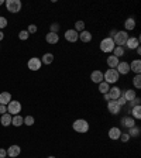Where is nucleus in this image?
Listing matches in <instances>:
<instances>
[{
  "label": "nucleus",
  "instance_id": "nucleus-1",
  "mask_svg": "<svg viewBox=\"0 0 141 158\" xmlns=\"http://www.w3.org/2000/svg\"><path fill=\"white\" fill-rule=\"evenodd\" d=\"M127 40H128L127 31H117L116 35L113 37V43H114L116 47H123V45H126Z\"/></svg>",
  "mask_w": 141,
  "mask_h": 158
},
{
  "label": "nucleus",
  "instance_id": "nucleus-2",
  "mask_svg": "<svg viewBox=\"0 0 141 158\" xmlns=\"http://www.w3.org/2000/svg\"><path fill=\"white\" fill-rule=\"evenodd\" d=\"M72 128H74L76 133H87L89 131V123L83 119H78V120L74 121L72 124Z\"/></svg>",
  "mask_w": 141,
  "mask_h": 158
},
{
  "label": "nucleus",
  "instance_id": "nucleus-3",
  "mask_svg": "<svg viewBox=\"0 0 141 158\" xmlns=\"http://www.w3.org/2000/svg\"><path fill=\"white\" fill-rule=\"evenodd\" d=\"M100 51L102 52H106V54H110V52H113V50H114V43H113V38H110V37H107V38H103L102 40V43H100Z\"/></svg>",
  "mask_w": 141,
  "mask_h": 158
},
{
  "label": "nucleus",
  "instance_id": "nucleus-4",
  "mask_svg": "<svg viewBox=\"0 0 141 158\" xmlns=\"http://www.w3.org/2000/svg\"><path fill=\"white\" fill-rule=\"evenodd\" d=\"M103 81L107 82L109 85L110 83H116V82L119 81V74L116 69H111V68H109L107 71L103 74Z\"/></svg>",
  "mask_w": 141,
  "mask_h": 158
},
{
  "label": "nucleus",
  "instance_id": "nucleus-5",
  "mask_svg": "<svg viewBox=\"0 0 141 158\" xmlns=\"http://www.w3.org/2000/svg\"><path fill=\"white\" fill-rule=\"evenodd\" d=\"M4 4H6L7 11H10V13H18L21 10V7H23L20 0H6Z\"/></svg>",
  "mask_w": 141,
  "mask_h": 158
},
{
  "label": "nucleus",
  "instance_id": "nucleus-6",
  "mask_svg": "<svg viewBox=\"0 0 141 158\" xmlns=\"http://www.w3.org/2000/svg\"><path fill=\"white\" fill-rule=\"evenodd\" d=\"M21 111V103L18 100H11L10 103L7 104V113L11 116H16V115H20Z\"/></svg>",
  "mask_w": 141,
  "mask_h": 158
},
{
  "label": "nucleus",
  "instance_id": "nucleus-7",
  "mask_svg": "<svg viewBox=\"0 0 141 158\" xmlns=\"http://www.w3.org/2000/svg\"><path fill=\"white\" fill-rule=\"evenodd\" d=\"M65 40L68 43H76L79 40V33L74 30V28H70V30H66L65 31Z\"/></svg>",
  "mask_w": 141,
  "mask_h": 158
},
{
  "label": "nucleus",
  "instance_id": "nucleus-8",
  "mask_svg": "<svg viewBox=\"0 0 141 158\" xmlns=\"http://www.w3.org/2000/svg\"><path fill=\"white\" fill-rule=\"evenodd\" d=\"M41 65H42V62H41L40 58L34 57V58H31V59L28 61L27 67H28V69H30V71H38V69L41 68Z\"/></svg>",
  "mask_w": 141,
  "mask_h": 158
},
{
  "label": "nucleus",
  "instance_id": "nucleus-9",
  "mask_svg": "<svg viewBox=\"0 0 141 158\" xmlns=\"http://www.w3.org/2000/svg\"><path fill=\"white\" fill-rule=\"evenodd\" d=\"M117 74L119 75H127L128 72H130V65H128V62H126V61H123V62H119L117 67Z\"/></svg>",
  "mask_w": 141,
  "mask_h": 158
},
{
  "label": "nucleus",
  "instance_id": "nucleus-10",
  "mask_svg": "<svg viewBox=\"0 0 141 158\" xmlns=\"http://www.w3.org/2000/svg\"><path fill=\"white\" fill-rule=\"evenodd\" d=\"M6 151H7V155H9L10 158H16V157H18V155H20L21 147H20V145L13 144V145H10V147H9V150H6Z\"/></svg>",
  "mask_w": 141,
  "mask_h": 158
},
{
  "label": "nucleus",
  "instance_id": "nucleus-11",
  "mask_svg": "<svg viewBox=\"0 0 141 158\" xmlns=\"http://www.w3.org/2000/svg\"><path fill=\"white\" fill-rule=\"evenodd\" d=\"M126 47L128 50H135V48L140 47V37H128L127 43H126Z\"/></svg>",
  "mask_w": 141,
  "mask_h": 158
},
{
  "label": "nucleus",
  "instance_id": "nucleus-12",
  "mask_svg": "<svg viewBox=\"0 0 141 158\" xmlns=\"http://www.w3.org/2000/svg\"><path fill=\"white\" fill-rule=\"evenodd\" d=\"M107 93H109V96H110V100H116V99L120 98L123 92H121V89L119 86H113V87L109 89Z\"/></svg>",
  "mask_w": 141,
  "mask_h": 158
},
{
  "label": "nucleus",
  "instance_id": "nucleus-13",
  "mask_svg": "<svg viewBox=\"0 0 141 158\" xmlns=\"http://www.w3.org/2000/svg\"><path fill=\"white\" fill-rule=\"evenodd\" d=\"M107 110L110 111L111 115H119L121 110V107L116 103V100H109L107 102Z\"/></svg>",
  "mask_w": 141,
  "mask_h": 158
},
{
  "label": "nucleus",
  "instance_id": "nucleus-14",
  "mask_svg": "<svg viewBox=\"0 0 141 158\" xmlns=\"http://www.w3.org/2000/svg\"><path fill=\"white\" fill-rule=\"evenodd\" d=\"M91 79H92V82H93V83H100V82H103V72L102 71H93L91 74Z\"/></svg>",
  "mask_w": 141,
  "mask_h": 158
},
{
  "label": "nucleus",
  "instance_id": "nucleus-15",
  "mask_svg": "<svg viewBox=\"0 0 141 158\" xmlns=\"http://www.w3.org/2000/svg\"><path fill=\"white\" fill-rule=\"evenodd\" d=\"M121 126H124V127H127V128H131V127H134L135 126V120L131 116H124V117L121 119Z\"/></svg>",
  "mask_w": 141,
  "mask_h": 158
},
{
  "label": "nucleus",
  "instance_id": "nucleus-16",
  "mask_svg": "<svg viewBox=\"0 0 141 158\" xmlns=\"http://www.w3.org/2000/svg\"><path fill=\"white\" fill-rule=\"evenodd\" d=\"M107 134H109V137H110V140H119L121 136V130L119 127H111Z\"/></svg>",
  "mask_w": 141,
  "mask_h": 158
},
{
  "label": "nucleus",
  "instance_id": "nucleus-17",
  "mask_svg": "<svg viewBox=\"0 0 141 158\" xmlns=\"http://www.w3.org/2000/svg\"><path fill=\"white\" fill-rule=\"evenodd\" d=\"M128 65H130V71L135 72V75H140V72H141V61L140 59H134Z\"/></svg>",
  "mask_w": 141,
  "mask_h": 158
},
{
  "label": "nucleus",
  "instance_id": "nucleus-18",
  "mask_svg": "<svg viewBox=\"0 0 141 158\" xmlns=\"http://www.w3.org/2000/svg\"><path fill=\"white\" fill-rule=\"evenodd\" d=\"M45 41H47L48 44H51V45H54V44H57L58 41H59V35L55 33H48L47 35H45Z\"/></svg>",
  "mask_w": 141,
  "mask_h": 158
},
{
  "label": "nucleus",
  "instance_id": "nucleus-19",
  "mask_svg": "<svg viewBox=\"0 0 141 158\" xmlns=\"http://www.w3.org/2000/svg\"><path fill=\"white\" fill-rule=\"evenodd\" d=\"M121 96L126 99V102H131L133 99L137 98V95H135V91H133V89H127V91H124L123 93H121Z\"/></svg>",
  "mask_w": 141,
  "mask_h": 158
},
{
  "label": "nucleus",
  "instance_id": "nucleus-20",
  "mask_svg": "<svg viewBox=\"0 0 141 158\" xmlns=\"http://www.w3.org/2000/svg\"><path fill=\"white\" fill-rule=\"evenodd\" d=\"M10 102H11V95L9 93V92H2V93H0V104L7 106Z\"/></svg>",
  "mask_w": 141,
  "mask_h": 158
},
{
  "label": "nucleus",
  "instance_id": "nucleus-21",
  "mask_svg": "<svg viewBox=\"0 0 141 158\" xmlns=\"http://www.w3.org/2000/svg\"><path fill=\"white\" fill-rule=\"evenodd\" d=\"M79 40L82 41V43H91L92 41V34H91V31H86V30H83L82 33H79Z\"/></svg>",
  "mask_w": 141,
  "mask_h": 158
},
{
  "label": "nucleus",
  "instance_id": "nucleus-22",
  "mask_svg": "<svg viewBox=\"0 0 141 158\" xmlns=\"http://www.w3.org/2000/svg\"><path fill=\"white\" fill-rule=\"evenodd\" d=\"M106 62H107L109 68H111V69H114V68L119 65V58L117 57H114V55H110V57H107V59H106Z\"/></svg>",
  "mask_w": 141,
  "mask_h": 158
},
{
  "label": "nucleus",
  "instance_id": "nucleus-23",
  "mask_svg": "<svg viewBox=\"0 0 141 158\" xmlns=\"http://www.w3.org/2000/svg\"><path fill=\"white\" fill-rule=\"evenodd\" d=\"M11 119H13V116H11V115H9V113H4V115H2L0 123H2V126L7 127V126H10V124H11Z\"/></svg>",
  "mask_w": 141,
  "mask_h": 158
},
{
  "label": "nucleus",
  "instance_id": "nucleus-24",
  "mask_svg": "<svg viewBox=\"0 0 141 158\" xmlns=\"http://www.w3.org/2000/svg\"><path fill=\"white\" fill-rule=\"evenodd\" d=\"M11 124H13L14 127H20V126L24 124V119L21 117L20 115L13 116V119H11Z\"/></svg>",
  "mask_w": 141,
  "mask_h": 158
},
{
  "label": "nucleus",
  "instance_id": "nucleus-25",
  "mask_svg": "<svg viewBox=\"0 0 141 158\" xmlns=\"http://www.w3.org/2000/svg\"><path fill=\"white\" fill-rule=\"evenodd\" d=\"M41 62L45 65H50L54 62V55L51 54V52H47V54H44L42 55V59H41Z\"/></svg>",
  "mask_w": 141,
  "mask_h": 158
},
{
  "label": "nucleus",
  "instance_id": "nucleus-26",
  "mask_svg": "<svg viewBox=\"0 0 141 158\" xmlns=\"http://www.w3.org/2000/svg\"><path fill=\"white\" fill-rule=\"evenodd\" d=\"M140 133H141V128L138 127V126H134V127L128 128L127 134L130 136V138H131V137H138V136H140Z\"/></svg>",
  "mask_w": 141,
  "mask_h": 158
},
{
  "label": "nucleus",
  "instance_id": "nucleus-27",
  "mask_svg": "<svg viewBox=\"0 0 141 158\" xmlns=\"http://www.w3.org/2000/svg\"><path fill=\"white\" fill-rule=\"evenodd\" d=\"M131 113H133V116L131 117L133 119H141V104H138V106H134V107L131 109Z\"/></svg>",
  "mask_w": 141,
  "mask_h": 158
},
{
  "label": "nucleus",
  "instance_id": "nucleus-28",
  "mask_svg": "<svg viewBox=\"0 0 141 158\" xmlns=\"http://www.w3.org/2000/svg\"><path fill=\"white\" fill-rule=\"evenodd\" d=\"M109 89H110V85L107 83V82H100V83H99V92H100L102 95H106L109 92Z\"/></svg>",
  "mask_w": 141,
  "mask_h": 158
},
{
  "label": "nucleus",
  "instance_id": "nucleus-29",
  "mask_svg": "<svg viewBox=\"0 0 141 158\" xmlns=\"http://www.w3.org/2000/svg\"><path fill=\"white\" fill-rule=\"evenodd\" d=\"M124 27L126 30H134L135 28V20L133 18V17H130V18H127L124 23Z\"/></svg>",
  "mask_w": 141,
  "mask_h": 158
},
{
  "label": "nucleus",
  "instance_id": "nucleus-30",
  "mask_svg": "<svg viewBox=\"0 0 141 158\" xmlns=\"http://www.w3.org/2000/svg\"><path fill=\"white\" fill-rule=\"evenodd\" d=\"M113 55L114 57H117V58L123 57V55H124V47H114Z\"/></svg>",
  "mask_w": 141,
  "mask_h": 158
},
{
  "label": "nucleus",
  "instance_id": "nucleus-31",
  "mask_svg": "<svg viewBox=\"0 0 141 158\" xmlns=\"http://www.w3.org/2000/svg\"><path fill=\"white\" fill-rule=\"evenodd\" d=\"M76 33H82V31L85 30V23L82 20H78L76 23H75V28H74Z\"/></svg>",
  "mask_w": 141,
  "mask_h": 158
},
{
  "label": "nucleus",
  "instance_id": "nucleus-32",
  "mask_svg": "<svg viewBox=\"0 0 141 158\" xmlns=\"http://www.w3.org/2000/svg\"><path fill=\"white\" fill-rule=\"evenodd\" d=\"M133 83H134L135 89H140L141 87V75H135V76L133 78Z\"/></svg>",
  "mask_w": 141,
  "mask_h": 158
},
{
  "label": "nucleus",
  "instance_id": "nucleus-33",
  "mask_svg": "<svg viewBox=\"0 0 141 158\" xmlns=\"http://www.w3.org/2000/svg\"><path fill=\"white\" fill-rule=\"evenodd\" d=\"M28 37H30V34H28L27 30H23V31H20V33H18V38H20V40H23V41L28 40Z\"/></svg>",
  "mask_w": 141,
  "mask_h": 158
},
{
  "label": "nucleus",
  "instance_id": "nucleus-34",
  "mask_svg": "<svg viewBox=\"0 0 141 158\" xmlns=\"http://www.w3.org/2000/svg\"><path fill=\"white\" fill-rule=\"evenodd\" d=\"M58 31H59V24L58 23H52L50 26V33H55L58 34Z\"/></svg>",
  "mask_w": 141,
  "mask_h": 158
},
{
  "label": "nucleus",
  "instance_id": "nucleus-35",
  "mask_svg": "<svg viewBox=\"0 0 141 158\" xmlns=\"http://www.w3.org/2000/svg\"><path fill=\"white\" fill-rule=\"evenodd\" d=\"M24 124L26 126H33L34 124V117L33 116H26V117H24Z\"/></svg>",
  "mask_w": 141,
  "mask_h": 158
},
{
  "label": "nucleus",
  "instance_id": "nucleus-36",
  "mask_svg": "<svg viewBox=\"0 0 141 158\" xmlns=\"http://www.w3.org/2000/svg\"><path fill=\"white\" fill-rule=\"evenodd\" d=\"M128 104H130V107L133 109V107H134V106H138V104H141V99L137 96V98H135V99H133V100H131V102H128Z\"/></svg>",
  "mask_w": 141,
  "mask_h": 158
},
{
  "label": "nucleus",
  "instance_id": "nucleus-37",
  "mask_svg": "<svg viewBox=\"0 0 141 158\" xmlns=\"http://www.w3.org/2000/svg\"><path fill=\"white\" fill-rule=\"evenodd\" d=\"M7 27V18L3 16H0V30L2 28H6Z\"/></svg>",
  "mask_w": 141,
  "mask_h": 158
},
{
  "label": "nucleus",
  "instance_id": "nucleus-38",
  "mask_svg": "<svg viewBox=\"0 0 141 158\" xmlns=\"http://www.w3.org/2000/svg\"><path fill=\"white\" fill-rule=\"evenodd\" d=\"M28 34H34V33H37V26H34V24H30L27 28Z\"/></svg>",
  "mask_w": 141,
  "mask_h": 158
},
{
  "label": "nucleus",
  "instance_id": "nucleus-39",
  "mask_svg": "<svg viewBox=\"0 0 141 158\" xmlns=\"http://www.w3.org/2000/svg\"><path fill=\"white\" fill-rule=\"evenodd\" d=\"M116 103H117L119 106H120V107H121V106H124V104L127 103V102H126V99L123 98V96H120V98H119V99H116Z\"/></svg>",
  "mask_w": 141,
  "mask_h": 158
},
{
  "label": "nucleus",
  "instance_id": "nucleus-40",
  "mask_svg": "<svg viewBox=\"0 0 141 158\" xmlns=\"http://www.w3.org/2000/svg\"><path fill=\"white\" fill-rule=\"evenodd\" d=\"M120 138H121V141H123V143H127L128 140H130V136H128L127 133H121Z\"/></svg>",
  "mask_w": 141,
  "mask_h": 158
},
{
  "label": "nucleus",
  "instance_id": "nucleus-41",
  "mask_svg": "<svg viewBox=\"0 0 141 158\" xmlns=\"http://www.w3.org/2000/svg\"><path fill=\"white\" fill-rule=\"evenodd\" d=\"M4 113H7V106L0 104V115H4Z\"/></svg>",
  "mask_w": 141,
  "mask_h": 158
},
{
  "label": "nucleus",
  "instance_id": "nucleus-42",
  "mask_svg": "<svg viewBox=\"0 0 141 158\" xmlns=\"http://www.w3.org/2000/svg\"><path fill=\"white\" fill-rule=\"evenodd\" d=\"M7 157V151L4 148H0V158H6Z\"/></svg>",
  "mask_w": 141,
  "mask_h": 158
},
{
  "label": "nucleus",
  "instance_id": "nucleus-43",
  "mask_svg": "<svg viewBox=\"0 0 141 158\" xmlns=\"http://www.w3.org/2000/svg\"><path fill=\"white\" fill-rule=\"evenodd\" d=\"M116 33H117V30H111V31H110V35H109V37L113 38L114 35H116Z\"/></svg>",
  "mask_w": 141,
  "mask_h": 158
},
{
  "label": "nucleus",
  "instance_id": "nucleus-44",
  "mask_svg": "<svg viewBox=\"0 0 141 158\" xmlns=\"http://www.w3.org/2000/svg\"><path fill=\"white\" fill-rule=\"evenodd\" d=\"M103 96H104V100H110V96H109V93H106V95H103Z\"/></svg>",
  "mask_w": 141,
  "mask_h": 158
},
{
  "label": "nucleus",
  "instance_id": "nucleus-45",
  "mask_svg": "<svg viewBox=\"0 0 141 158\" xmlns=\"http://www.w3.org/2000/svg\"><path fill=\"white\" fill-rule=\"evenodd\" d=\"M3 38H4V34H3V31H0V41L3 40Z\"/></svg>",
  "mask_w": 141,
  "mask_h": 158
},
{
  "label": "nucleus",
  "instance_id": "nucleus-46",
  "mask_svg": "<svg viewBox=\"0 0 141 158\" xmlns=\"http://www.w3.org/2000/svg\"><path fill=\"white\" fill-rule=\"evenodd\" d=\"M135 51H137V54H138V55L141 54V48H140V47H138V48H135Z\"/></svg>",
  "mask_w": 141,
  "mask_h": 158
},
{
  "label": "nucleus",
  "instance_id": "nucleus-47",
  "mask_svg": "<svg viewBox=\"0 0 141 158\" xmlns=\"http://www.w3.org/2000/svg\"><path fill=\"white\" fill-rule=\"evenodd\" d=\"M2 4H4V0H0V6H2Z\"/></svg>",
  "mask_w": 141,
  "mask_h": 158
},
{
  "label": "nucleus",
  "instance_id": "nucleus-48",
  "mask_svg": "<svg viewBox=\"0 0 141 158\" xmlns=\"http://www.w3.org/2000/svg\"><path fill=\"white\" fill-rule=\"evenodd\" d=\"M47 158H55V157H52V155H51V157H47Z\"/></svg>",
  "mask_w": 141,
  "mask_h": 158
},
{
  "label": "nucleus",
  "instance_id": "nucleus-49",
  "mask_svg": "<svg viewBox=\"0 0 141 158\" xmlns=\"http://www.w3.org/2000/svg\"><path fill=\"white\" fill-rule=\"evenodd\" d=\"M6 158H7V157H6Z\"/></svg>",
  "mask_w": 141,
  "mask_h": 158
}]
</instances>
